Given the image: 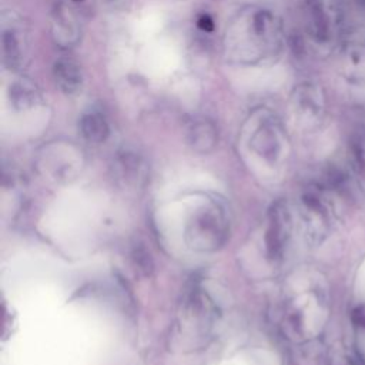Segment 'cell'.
Here are the masks:
<instances>
[{
    "instance_id": "obj_10",
    "label": "cell",
    "mask_w": 365,
    "mask_h": 365,
    "mask_svg": "<svg viewBox=\"0 0 365 365\" xmlns=\"http://www.w3.org/2000/svg\"><path fill=\"white\" fill-rule=\"evenodd\" d=\"M291 106L298 118L304 121H317L325 108L324 93L315 84H299L291 94Z\"/></svg>"
},
{
    "instance_id": "obj_8",
    "label": "cell",
    "mask_w": 365,
    "mask_h": 365,
    "mask_svg": "<svg viewBox=\"0 0 365 365\" xmlns=\"http://www.w3.org/2000/svg\"><path fill=\"white\" fill-rule=\"evenodd\" d=\"M291 232V217L287 205L278 201L269 211V224L265 235L267 252L271 259H279Z\"/></svg>"
},
{
    "instance_id": "obj_17",
    "label": "cell",
    "mask_w": 365,
    "mask_h": 365,
    "mask_svg": "<svg viewBox=\"0 0 365 365\" xmlns=\"http://www.w3.org/2000/svg\"><path fill=\"white\" fill-rule=\"evenodd\" d=\"M133 261L134 265L137 267V269L143 274V275H150L153 271V261L150 258V254L143 248V247H135L133 254Z\"/></svg>"
},
{
    "instance_id": "obj_5",
    "label": "cell",
    "mask_w": 365,
    "mask_h": 365,
    "mask_svg": "<svg viewBox=\"0 0 365 365\" xmlns=\"http://www.w3.org/2000/svg\"><path fill=\"white\" fill-rule=\"evenodd\" d=\"M254 123L250 138L251 148H254L264 158L274 161L282 147V128L278 120L268 111L259 110L250 117Z\"/></svg>"
},
{
    "instance_id": "obj_1",
    "label": "cell",
    "mask_w": 365,
    "mask_h": 365,
    "mask_svg": "<svg viewBox=\"0 0 365 365\" xmlns=\"http://www.w3.org/2000/svg\"><path fill=\"white\" fill-rule=\"evenodd\" d=\"M284 27L278 14L267 7L247 6L227 23L222 36L224 56L240 66H261L278 57Z\"/></svg>"
},
{
    "instance_id": "obj_13",
    "label": "cell",
    "mask_w": 365,
    "mask_h": 365,
    "mask_svg": "<svg viewBox=\"0 0 365 365\" xmlns=\"http://www.w3.org/2000/svg\"><path fill=\"white\" fill-rule=\"evenodd\" d=\"M9 100L16 110H26L40 103L41 96L34 83L26 77H20L10 84Z\"/></svg>"
},
{
    "instance_id": "obj_3",
    "label": "cell",
    "mask_w": 365,
    "mask_h": 365,
    "mask_svg": "<svg viewBox=\"0 0 365 365\" xmlns=\"http://www.w3.org/2000/svg\"><path fill=\"white\" fill-rule=\"evenodd\" d=\"M228 234V222L224 208L218 202H210L198 208L187 224V244L197 251H215Z\"/></svg>"
},
{
    "instance_id": "obj_21",
    "label": "cell",
    "mask_w": 365,
    "mask_h": 365,
    "mask_svg": "<svg viewBox=\"0 0 365 365\" xmlns=\"http://www.w3.org/2000/svg\"><path fill=\"white\" fill-rule=\"evenodd\" d=\"M76 1H80V0H76Z\"/></svg>"
},
{
    "instance_id": "obj_12",
    "label": "cell",
    "mask_w": 365,
    "mask_h": 365,
    "mask_svg": "<svg viewBox=\"0 0 365 365\" xmlns=\"http://www.w3.org/2000/svg\"><path fill=\"white\" fill-rule=\"evenodd\" d=\"M187 138L195 151L208 153L215 147L218 133L214 123L208 118H195L188 125Z\"/></svg>"
},
{
    "instance_id": "obj_19",
    "label": "cell",
    "mask_w": 365,
    "mask_h": 365,
    "mask_svg": "<svg viewBox=\"0 0 365 365\" xmlns=\"http://www.w3.org/2000/svg\"><path fill=\"white\" fill-rule=\"evenodd\" d=\"M331 365H358V364L355 362V359H354L351 355L341 354V355H336V356L331 361Z\"/></svg>"
},
{
    "instance_id": "obj_18",
    "label": "cell",
    "mask_w": 365,
    "mask_h": 365,
    "mask_svg": "<svg viewBox=\"0 0 365 365\" xmlns=\"http://www.w3.org/2000/svg\"><path fill=\"white\" fill-rule=\"evenodd\" d=\"M197 27L204 31V33H212L214 29H215V23H214V19L207 14V13H202L197 17V21H195Z\"/></svg>"
},
{
    "instance_id": "obj_2",
    "label": "cell",
    "mask_w": 365,
    "mask_h": 365,
    "mask_svg": "<svg viewBox=\"0 0 365 365\" xmlns=\"http://www.w3.org/2000/svg\"><path fill=\"white\" fill-rule=\"evenodd\" d=\"M344 20L341 0H304L302 33L308 46L315 51L327 54L341 41Z\"/></svg>"
},
{
    "instance_id": "obj_11",
    "label": "cell",
    "mask_w": 365,
    "mask_h": 365,
    "mask_svg": "<svg viewBox=\"0 0 365 365\" xmlns=\"http://www.w3.org/2000/svg\"><path fill=\"white\" fill-rule=\"evenodd\" d=\"M53 78L56 86L68 96L77 94L84 83L81 67L68 57H61L53 64Z\"/></svg>"
},
{
    "instance_id": "obj_6",
    "label": "cell",
    "mask_w": 365,
    "mask_h": 365,
    "mask_svg": "<svg viewBox=\"0 0 365 365\" xmlns=\"http://www.w3.org/2000/svg\"><path fill=\"white\" fill-rule=\"evenodd\" d=\"M341 70L351 84L365 87V30H356L342 41Z\"/></svg>"
},
{
    "instance_id": "obj_9",
    "label": "cell",
    "mask_w": 365,
    "mask_h": 365,
    "mask_svg": "<svg viewBox=\"0 0 365 365\" xmlns=\"http://www.w3.org/2000/svg\"><path fill=\"white\" fill-rule=\"evenodd\" d=\"M50 31L54 43L63 48H70L80 41V23L67 4L57 3L51 9Z\"/></svg>"
},
{
    "instance_id": "obj_14",
    "label": "cell",
    "mask_w": 365,
    "mask_h": 365,
    "mask_svg": "<svg viewBox=\"0 0 365 365\" xmlns=\"http://www.w3.org/2000/svg\"><path fill=\"white\" fill-rule=\"evenodd\" d=\"M80 133L90 143H103L110 134V125L101 113L91 111L81 117Z\"/></svg>"
},
{
    "instance_id": "obj_15",
    "label": "cell",
    "mask_w": 365,
    "mask_h": 365,
    "mask_svg": "<svg viewBox=\"0 0 365 365\" xmlns=\"http://www.w3.org/2000/svg\"><path fill=\"white\" fill-rule=\"evenodd\" d=\"M349 155L352 170L358 178V181L365 188V135L358 134L351 140L349 144Z\"/></svg>"
},
{
    "instance_id": "obj_16",
    "label": "cell",
    "mask_w": 365,
    "mask_h": 365,
    "mask_svg": "<svg viewBox=\"0 0 365 365\" xmlns=\"http://www.w3.org/2000/svg\"><path fill=\"white\" fill-rule=\"evenodd\" d=\"M115 167L118 170V175L128 182L138 180V175H141L143 173V161L138 155L133 153L121 154L117 158Z\"/></svg>"
},
{
    "instance_id": "obj_20",
    "label": "cell",
    "mask_w": 365,
    "mask_h": 365,
    "mask_svg": "<svg viewBox=\"0 0 365 365\" xmlns=\"http://www.w3.org/2000/svg\"><path fill=\"white\" fill-rule=\"evenodd\" d=\"M358 1H359L362 6H365V0H358Z\"/></svg>"
},
{
    "instance_id": "obj_4",
    "label": "cell",
    "mask_w": 365,
    "mask_h": 365,
    "mask_svg": "<svg viewBox=\"0 0 365 365\" xmlns=\"http://www.w3.org/2000/svg\"><path fill=\"white\" fill-rule=\"evenodd\" d=\"M30 48L29 30L17 14H4L1 23V56L9 70H19L24 66Z\"/></svg>"
},
{
    "instance_id": "obj_7",
    "label": "cell",
    "mask_w": 365,
    "mask_h": 365,
    "mask_svg": "<svg viewBox=\"0 0 365 365\" xmlns=\"http://www.w3.org/2000/svg\"><path fill=\"white\" fill-rule=\"evenodd\" d=\"M301 218L305 227L307 237L311 240V242H321L328 232L329 220L327 204L317 188L308 190L302 194Z\"/></svg>"
}]
</instances>
